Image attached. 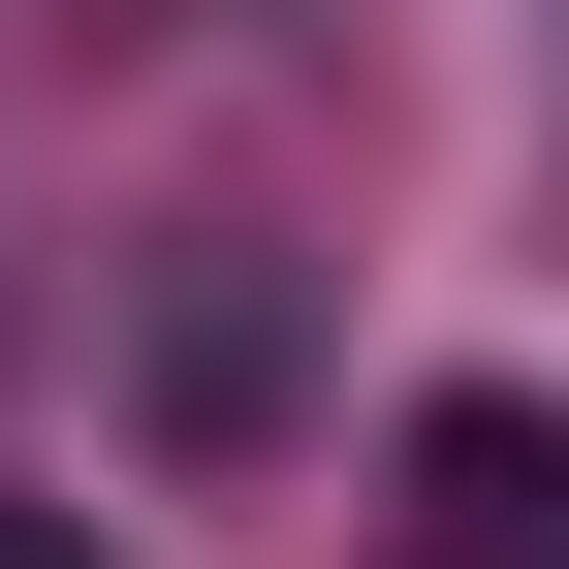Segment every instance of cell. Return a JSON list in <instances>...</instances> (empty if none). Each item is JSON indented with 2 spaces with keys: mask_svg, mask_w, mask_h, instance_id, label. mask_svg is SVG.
Segmentation results:
<instances>
[{
  "mask_svg": "<svg viewBox=\"0 0 569 569\" xmlns=\"http://www.w3.org/2000/svg\"><path fill=\"white\" fill-rule=\"evenodd\" d=\"M380 569H569V411L443 380V411H411V507H380Z\"/></svg>",
  "mask_w": 569,
  "mask_h": 569,
  "instance_id": "cell-1",
  "label": "cell"
},
{
  "mask_svg": "<svg viewBox=\"0 0 569 569\" xmlns=\"http://www.w3.org/2000/svg\"><path fill=\"white\" fill-rule=\"evenodd\" d=\"M159 411H190V443H253V411H284V284H253V253L159 284Z\"/></svg>",
  "mask_w": 569,
  "mask_h": 569,
  "instance_id": "cell-2",
  "label": "cell"
},
{
  "mask_svg": "<svg viewBox=\"0 0 569 569\" xmlns=\"http://www.w3.org/2000/svg\"><path fill=\"white\" fill-rule=\"evenodd\" d=\"M0 569H127V538H96V507H0Z\"/></svg>",
  "mask_w": 569,
  "mask_h": 569,
  "instance_id": "cell-3",
  "label": "cell"
}]
</instances>
